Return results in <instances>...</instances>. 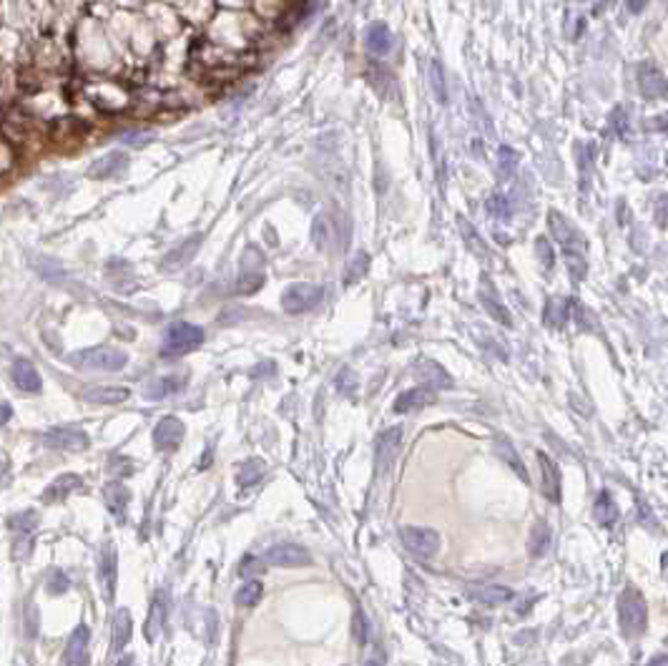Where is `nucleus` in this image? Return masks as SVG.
Segmentation results:
<instances>
[{
  "label": "nucleus",
  "mask_w": 668,
  "mask_h": 666,
  "mask_svg": "<svg viewBox=\"0 0 668 666\" xmlns=\"http://www.w3.org/2000/svg\"><path fill=\"white\" fill-rule=\"evenodd\" d=\"M618 619L626 636H641L648 626V604L643 594L636 586L623 588L621 599H618Z\"/></svg>",
  "instance_id": "f257e3e1"
},
{
  "label": "nucleus",
  "mask_w": 668,
  "mask_h": 666,
  "mask_svg": "<svg viewBox=\"0 0 668 666\" xmlns=\"http://www.w3.org/2000/svg\"><path fill=\"white\" fill-rule=\"evenodd\" d=\"M204 342V329L191 322H171L161 342V357H183Z\"/></svg>",
  "instance_id": "f03ea898"
},
{
  "label": "nucleus",
  "mask_w": 668,
  "mask_h": 666,
  "mask_svg": "<svg viewBox=\"0 0 668 666\" xmlns=\"http://www.w3.org/2000/svg\"><path fill=\"white\" fill-rule=\"evenodd\" d=\"M69 362L79 369H98V372H118L128 362V354L118 347H88L74 352Z\"/></svg>",
  "instance_id": "7ed1b4c3"
},
{
  "label": "nucleus",
  "mask_w": 668,
  "mask_h": 666,
  "mask_svg": "<svg viewBox=\"0 0 668 666\" xmlns=\"http://www.w3.org/2000/svg\"><path fill=\"white\" fill-rule=\"evenodd\" d=\"M324 289L312 282H297V284H289L282 294V307L289 314H304L309 309H314L322 302Z\"/></svg>",
  "instance_id": "20e7f679"
},
{
  "label": "nucleus",
  "mask_w": 668,
  "mask_h": 666,
  "mask_svg": "<svg viewBox=\"0 0 668 666\" xmlns=\"http://www.w3.org/2000/svg\"><path fill=\"white\" fill-rule=\"evenodd\" d=\"M405 548L418 558H432L440 551V533L425 526H403L400 528Z\"/></svg>",
  "instance_id": "39448f33"
},
{
  "label": "nucleus",
  "mask_w": 668,
  "mask_h": 666,
  "mask_svg": "<svg viewBox=\"0 0 668 666\" xmlns=\"http://www.w3.org/2000/svg\"><path fill=\"white\" fill-rule=\"evenodd\" d=\"M41 442L46 448H53V450H84V448H88L91 437H88V432L81 430V427L58 425L43 432Z\"/></svg>",
  "instance_id": "423d86ee"
},
{
  "label": "nucleus",
  "mask_w": 668,
  "mask_h": 666,
  "mask_svg": "<svg viewBox=\"0 0 668 666\" xmlns=\"http://www.w3.org/2000/svg\"><path fill=\"white\" fill-rule=\"evenodd\" d=\"M264 563L282 568H302L312 563V553L307 548L297 546V543H279V546L269 548L264 553Z\"/></svg>",
  "instance_id": "0eeeda50"
},
{
  "label": "nucleus",
  "mask_w": 668,
  "mask_h": 666,
  "mask_svg": "<svg viewBox=\"0 0 668 666\" xmlns=\"http://www.w3.org/2000/svg\"><path fill=\"white\" fill-rule=\"evenodd\" d=\"M548 227L553 232V239L563 247L565 252H580L585 247V239L568 219L560 212H548Z\"/></svg>",
  "instance_id": "6e6552de"
},
{
  "label": "nucleus",
  "mask_w": 668,
  "mask_h": 666,
  "mask_svg": "<svg viewBox=\"0 0 668 666\" xmlns=\"http://www.w3.org/2000/svg\"><path fill=\"white\" fill-rule=\"evenodd\" d=\"M183 422L178 420V417L168 415V417H161V420L156 422V427H153V445H156V450H161V453H171V450H176L178 445H181L183 440Z\"/></svg>",
  "instance_id": "1a4fd4ad"
},
{
  "label": "nucleus",
  "mask_w": 668,
  "mask_h": 666,
  "mask_svg": "<svg viewBox=\"0 0 668 666\" xmlns=\"http://www.w3.org/2000/svg\"><path fill=\"white\" fill-rule=\"evenodd\" d=\"M118 556H116V546L113 543H106L103 551H101V561H98V583H101V594L103 599L113 601L116 596V578H118Z\"/></svg>",
  "instance_id": "9d476101"
},
{
  "label": "nucleus",
  "mask_w": 668,
  "mask_h": 666,
  "mask_svg": "<svg viewBox=\"0 0 668 666\" xmlns=\"http://www.w3.org/2000/svg\"><path fill=\"white\" fill-rule=\"evenodd\" d=\"M400 440H403V430L400 427H390L385 430L375 442V468L377 473H387V468L392 465L397 455V448H400Z\"/></svg>",
  "instance_id": "9b49d317"
},
{
  "label": "nucleus",
  "mask_w": 668,
  "mask_h": 666,
  "mask_svg": "<svg viewBox=\"0 0 668 666\" xmlns=\"http://www.w3.org/2000/svg\"><path fill=\"white\" fill-rule=\"evenodd\" d=\"M477 297H480L482 307H485V312L490 314L495 322L505 324V327H512V317L510 312H507V307L500 302V294H497L495 284H492L487 277H482L480 279V289H477Z\"/></svg>",
  "instance_id": "f8f14e48"
},
{
  "label": "nucleus",
  "mask_w": 668,
  "mask_h": 666,
  "mask_svg": "<svg viewBox=\"0 0 668 666\" xmlns=\"http://www.w3.org/2000/svg\"><path fill=\"white\" fill-rule=\"evenodd\" d=\"M88 641L91 631L86 624L76 626V631L71 634L69 646L63 651V666H86L88 664Z\"/></svg>",
  "instance_id": "ddd939ff"
},
{
  "label": "nucleus",
  "mask_w": 668,
  "mask_h": 666,
  "mask_svg": "<svg viewBox=\"0 0 668 666\" xmlns=\"http://www.w3.org/2000/svg\"><path fill=\"white\" fill-rule=\"evenodd\" d=\"M201 242H204V237H201V234H193V237H188V239H183L181 244L173 247V249L168 252L166 257H163L161 269H163V272H178V269H183V267H186L188 262H191L193 257H196V252H198V247H201Z\"/></svg>",
  "instance_id": "4468645a"
},
{
  "label": "nucleus",
  "mask_w": 668,
  "mask_h": 666,
  "mask_svg": "<svg viewBox=\"0 0 668 666\" xmlns=\"http://www.w3.org/2000/svg\"><path fill=\"white\" fill-rule=\"evenodd\" d=\"M465 596L472 599V601H477V604L500 606V604H507V601L512 599V588L500 586V583H475V586H467Z\"/></svg>",
  "instance_id": "2eb2a0df"
},
{
  "label": "nucleus",
  "mask_w": 668,
  "mask_h": 666,
  "mask_svg": "<svg viewBox=\"0 0 668 666\" xmlns=\"http://www.w3.org/2000/svg\"><path fill=\"white\" fill-rule=\"evenodd\" d=\"M81 397L91 405H118L128 400L131 390L121 385H91L88 390L81 392Z\"/></svg>",
  "instance_id": "dca6fc26"
},
{
  "label": "nucleus",
  "mask_w": 668,
  "mask_h": 666,
  "mask_svg": "<svg viewBox=\"0 0 668 666\" xmlns=\"http://www.w3.org/2000/svg\"><path fill=\"white\" fill-rule=\"evenodd\" d=\"M415 377H418L425 387H432V390L452 387V377L445 372V367H440L432 359H420L418 367H415Z\"/></svg>",
  "instance_id": "f3484780"
},
{
  "label": "nucleus",
  "mask_w": 668,
  "mask_h": 666,
  "mask_svg": "<svg viewBox=\"0 0 668 666\" xmlns=\"http://www.w3.org/2000/svg\"><path fill=\"white\" fill-rule=\"evenodd\" d=\"M492 450H495V455L507 465V468L515 470V475L522 480V483H530V475H527V470H525V463H522V458L517 455L515 445H512L507 437H502V435L492 437Z\"/></svg>",
  "instance_id": "a211bd4d"
},
{
  "label": "nucleus",
  "mask_w": 668,
  "mask_h": 666,
  "mask_svg": "<svg viewBox=\"0 0 668 666\" xmlns=\"http://www.w3.org/2000/svg\"><path fill=\"white\" fill-rule=\"evenodd\" d=\"M638 89L646 99H666V79L656 66H641L638 68Z\"/></svg>",
  "instance_id": "6ab92c4d"
},
{
  "label": "nucleus",
  "mask_w": 668,
  "mask_h": 666,
  "mask_svg": "<svg viewBox=\"0 0 668 666\" xmlns=\"http://www.w3.org/2000/svg\"><path fill=\"white\" fill-rule=\"evenodd\" d=\"M36 526H38V515L33 513V510L16 515V518L11 521V531H13V536H16V556H18V551H21V546L26 548V556L31 553V543H33Z\"/></svg>",
  "instance_id": "aec40b11"
},
{
  "label": "nucleus",
  "mask_w": 668,
  "mask_h": 666,
  "mask_svg": "<svg viewBox=\"0 0 668 666\" xmlns=\"http://www.w3.org/2000/svg\"><path fill=\"white\" fill-rule=\"evenodd\" d=\"M437 400L432 387H413V390H405L403 395L395 400V412H410V410H422L430 407Z\"/></svg>",
  "instance_id": "412c9836"
},
{
  "label": "nucleus",
  "mask_w": 668,
  "mask_h": 666,
  "mask_svg": "<svg viewBox=\"0 0 668 666\" xmlns=\"http://www.w3.org/2000/svg\"><path fill=\"white\" fill-rule=\"evenodd\" d=\"M261 284H264V269H261V254L256 252L251 264L246 259L241 264V277L236 279V292L239 294H254V292H259Z\"/></svg>",
  "instance_id": "4be33fe9"
},
{
  "label": "nucleus",
  "mask_w": 668,
  "mask_h": 666,
  "mask_svg": "<svg viewBox=\"0 0 668 666\" xmlns=\"http://www.w3.org/2000/svg\"><path fill=\"white\" fill-rule=\"evenodd\" d=\"M540 475H543V495L553 503H560V470L553 458L545 453H538Z\"/></svg>",
  "instance_id": "5701e85b"
},
{
  "label": "nucleus",
  "mask_w": 668,
  "mask_h": 666,
  "mask_svg": "<svg viewBox=\"0 0 668 666\" xmlns=\"http://www.w3.org/2000/svg\"><path fill=\"white\" fill-rule=\"evenodd\" d=\"M13 382H16V387L21 392H31V395L41 392L43 387L41 375H38V369L33 367L31 359H16V364H13Z\"/></svg>",
  "instance_id": "b1692460"
},
{
  "label": "nucleus",
  "mask_w": 668,
  "mask_h": 666,
  "mask_svg": "<svg viewBox=\"0 0 668 666\" xmlns=\"http://www.w3.org/2000/svg\"><path fill=\"white\" fill-rule=\"evenodd\" d=\"M126 166H128V156H126L123 151H111V154H106V156H101L98 161L88 169V174L93 179H111L123 172Z\"/></svg>",
  "instance_id": "393cba45"
},
{
  "label": "nucleus",
  "mask_w": 668,
  "mask_h": 666,
  "mask_svg": "<svg viewBox=\"0 0 668 666\" xmlns=\"http://www.w3.org/2000/svg\"><path fill=\"white\" fill-rule=\"evenodd\" d=\"M103 500H106V508L111 510V515L123 518L126 508H128V503H131V490L126 488L123 483L113 480V483H108L103 488Z\"/></svg>",
  "instance_id": "a878e982"
},
{
  "label": "nucleus",
  "mask_w": 668,
  "mask_h": 666,
  "mask_svg": "<svg viewBox=\"0 0 668 666\" xmlns=\"http://www.w3.org/2000/svg\"><path fill=\"white\" fill-rule=\"evenodd\" d=\"M593 518L600 528H611L618 521V505L608 490H600L593 503Z\"/></svg>",
  "instance_id": "bb28decb"
},
{
  "label": "nucleus",
  "mask_w": 668,
  "mask_h": 666,
  "mask_svg": "<svg viewBox=\"0 0 668 666\" xmlns=\"http://www.w3.org/2000/svg\"><path fill=\"white\" fill-rule=\"evenodd\" d=\"M365 46L370 53L375 56H385L387 51L392 48V33L385 23H372L370 28L365 31Z\"/></svg>",
  "instance_id": "cd10ccee"
},
{
  "label": "nucleus",
  "mask_w": 668,
  "mask_h": 666,
  "mask_svg": "<svg viewBox=\"0 0 668 666\" xmlns=\"http://www.w3.org/2000/svg\"><path fill=\"white\" fill-rule=\"evenodd\" d=\"M166 606H168L166 594L158 591L156 599H153V604H151V611H148V619H146V639L148 641H153L158 634H161L163 624H166V611H168Z\"/></svg>",
  "instance_id": "c85d7f7f"
},
{
  "label": "nucleus",
  "mask_w": 668,
  "mask_h": 666,
  "mask_svg": "<svg viewBox=\"0 0 668 666\" xmlns=\"http://www.w3.org/2000/svg\"><path fill=\"white\" fill-rule=\"evenodd\" d=\"M81 485H84V480H81L79 475H63V478L53 480V483L48 485L41 498H43V503H56V500H63L66 495H71L76 488H81Z\"/></svg>",
  "instance_id": "c756f323"
},
{
  "label": "nucleus",
  "mask_w": 668,
  "mask_h": 666,
  "mask_svg": "<svg viewBox=\"0 0 668 666\" xmlns=\"http://www.w3.org/2000/svg\"><path fill=\"white\" fill-rule=\"evenodd\" d=\"M568 317H570V304H568V299H563V297H550L548 302H545V312H543L545 327L560 329L565 322H568Z\"/></svg>",
  "instance_id": "7c9ffc66"
},
{
  "label": "nucleus",
  "mask_w": 668,
  "mask_h": 666,
  "mask_svg": "<svg viewBox=\"0 0 668 666\" xmlns=\"http://www.w3.org/2000/svg\"><path fill=\"white\" fill-rule=\"evenodd\" d=\"M183 387V377H156L151 380L146 387H143V397L148 400H161V397H168L173 392H178Z\"/></svg>",
  "instance_id": "2f4dec72"
},
{
  "label": "nucleus",
  "mask_w": 668,
  "mask_h": 666,
  "mask_svg": "<svg viewBox=\"0 0 668 666\" xmlns=\"http://www.w3.org/2000/svg\"><path fill=\"white\" fill-rule=\"evenodd\" d=\"M550 548V528L545 521H538L535 526H532L530 531V541H527V551H530L532 558H540L545 556Z\"/></svg>",
  "instance_id": "473e14b6"
},
{
  "label": "nucleus",
  "mask_w": 668,
  "mask_h": 666,
  "mask_svg": "<svg viewBox=\"0 0 668 666\" xmlns=\"http://www.w3.org/2000/svg\"><path fill=\"white\" fill-rule=\"evenodd\" d=\"M332 239H334V229H332V224H329V219L324 217V214H317L312 222V244L317 247L319 252H327L329 247H332Z\"/></svg>",
  "instance_id": "72a5a7b5"
},
{
  "label": "nucleus",
  "mask_w": 668,
  "mask_h": 666,
  "mask_svg": "<svg viewBox=\"0 0 668 666\" xmlns=\"http://www.w3.org/2000/svg\"><path fill=\"white\" fill-rule=\"evenodd\" d=\"M264 473H266V463H264V460H261V458H249V460H244V463L239 465V470H236V483H239L241 488H249V485H254Z\"/></svg>",
  "instance_id": "f704fd0d"
},
{
  "label": "nucleus",
  "mask_w": 668,
  "mask_h": 666,
  "mask_svg": "<svg viewBox=\"0 0 668 666\" xmlns=\"http://www.w3.org/2000/svg\"><path fill=\"white\" fill-rule=\"evenodd\" d=\"M430 86H432V96L435 101H437L440 106H445L450 101V94H447V81H445V71H442V63L437 61V58H432L430 61Z\"/></svg>",
  "instance_id": "c9c22d12"
},
{
  "label": "nucleus",
  "mask_w": 668,
  "mask_h": 666,
  "mask_svg": "<svg viewBox=\"0 0 668 666\" xmlns=\"http://www.w3.org/2000/svg\"><path fill=\"white\" fill-rule=\"evenodd\" d=\"M128 641H131V614L126 609H118L113 619V649L121 651Z\"/></svg>",
  "instance_id": "e433bc0d"
},
{
  "label": "nucleus",
  "mask_w": 668,
  "mask_h": 666,
  "mask_svg": "<svg viewBox=\"0 0 668 666\" xmlns=\"http://www.w3.org/2000/svg\"><path fill=\"white\" fill-rule=\"evenodd\" d=\"M261 596H264V586H261V581H246L244 586L236 591L234 601L236 606H244V609H251V606H256L261 601Z\"/></svg>",
  "instance_id": "4c0bfd02"
},
{
  "label": "nucleus",
  "mask_w": 668,
  "mask_h": 666,
  "mask_svg": "<svg viewBox=\"0 0 668 666\" xmlns=\"http://www.w3.org/2000/svg\"><path fill=\"white\" fill-rule=\"evenodd\" d=\"M367 267H370V257H367V252H357L355 259L347 264V272H345V284H352V282H360L362 274L367 272Z\"/></svg>",
  "instance_id": "58836bf2"
},
{
  "label": "nucleus",
  "mask_w": 668,
  "mask_h": 666,
  "mask_svg": "<svg viewBox=\"0 0 668 666\" xmlns=\"http://www.w3.org/2000/svg\"><path fill=\"white\" fill-rule=\"evenodd\" d=\"M334 385H337V390H340L342 395H355L357 387H360V380H357V375L350 367H345V369H340V375H337Z\"/></svg>",
  "instance_id": "ea45409f"
},
{
  "label": "nucleus",
  "mask_w": 668,
  "mask_h": 666,
  "mask_svg": "<svg viewBox=\"0 0 668 666\" xmlns=\"http://www.w3.org/2000/svg\"><path fill=\"white\" fill-rule=\"evenodd\" d=\"M312 11H314V8H312V3H309V0H299V6L294 8V11H289L287 16H284L287 21L282 23V28H284V31H289V28H294L297 23H302L304 18H307Z\"/></svg>",
  "instance_id": "a19ab883"
},
{
  "label": "nucleus",
  "mask_w": 668,
  "mask_h": 666,
  "mask_svg": "<svg viewBox=\"0 0 668 666\" xmlns=\"http://www.w3.org/2000/svg\"><path fill=\"white\" fill-rule=\"evenodd\" d=\"M535 252H538V259H540V264H543L545 269H550V267L555 264L553 244H550L545 237H538V239H535Z\"/></svg>",
  "instance_id": "79ce46f5"
},
{
  "label": "nucleus",
  "mask_w": 668,
  "mask_h": 666,
  "mask_svg": "<svg viewBox=\"0 0 668 666\" xmlns=\"http://www.w3.org/2000/svg\"><path fill=\"white\" fill-rule=\"evenodd\" d=\"M500 174L502 177H512V172H515L517 166V154L512 151L510 146H500Z\"/></svg>",
  "instance_id": "37998d69"
},
{
  "label": "nucleus",
  "mask_w": 668,
  "mask_h": 666,
  "mask_svg": "<svg viewBox=\"0 0 668 666\" xmlns=\"http://www.w3.org/2000/svg\"><path fill=\"white\" fill-rule=\"evenodd\" d=\"M565 259H568V269H570V277H573L575 282H580L585 277V259L580 252H565Z\"/></svg>",
  "instance_id": "c03bdc74"
},
{
  "label": "nucleus",
  "mask_w": 668,
  "mask_h": 666,
  "mask_svg": "<svg viewBox=\"0 0 668 666\" xmlns=\"http://www.w3.org/2000/svg\"><path fill=\"white\" fill-rule=\"evenodd\" d=\"M487 212H490L492 217L507 219V214H510V207H507V199L500 197V194H492V197L487 199Z\"/></svg>",
  "instance_id": "a18cd8bd"
},
{
  "label": "nucleus",
  "mask_w": 668,
  "mask_h": 666,
  "mask_svg": "<svg viewBox=\"0 0 668 666\" xmlns=\"http://www.w3.org/2000/svg\"><path fill=\"white\" fill-rule=\"evenodd\" d=\"M352 636L357 639V644H365L367 639V621L362 609H355V619H352Z\"/></svg>",
  "instance_id": "49530a36"
},
{
  "label": "nucleus",
  "mask_w": 668,
  "mask_h": 666,
  "mask_svg": "<svg viewBox=\"0 0 668 666\" xmlns=\"http://www.w3.org/2000/svg\"><path fill=\"white\" fill-rule=\"evenodd\" d=\"M460 229H462V234H465V239H467V244L475 247V249L480 252V254H485V247L480 244V234H477V232L472 229V227L467 224V222H465L462 217H460Z\"/></svg>",
  "instance_id": "de8ad7c7"
},
{
  "label": "nucleus",
  "mask_w": 668,
  "mask_h": 666,
  "mask_svg": "<svg viewBox=\"0 0 668 666\" xmlns=\"http://www.w3.org/2000/svg\"><path fill=\"white\" fill-rule=\"evenodd\" d=\"M151 139H153L151 134H126L121 141H123V144H128V146H136V149H138V146H146Z\"/></svg>",
  "instance_id": "09e8293b"
},
{
  "label": "nucleus",
  "mask_w": 668,
  "mask_h": 666,
  "mask_svg": "<svg viewBox=\"0 0 668 666\" xmlns=\"http://www.w3.org/2000/svg\"><path fill=\"white\" fill-rule=\"evenodd\" d=\"M69 588V578L63 576V573H53V581H51V591L53 594H63Z\"/></svg>",
  "instance_id": "8fccbe9b"
},
{
  "label": "nucleus",
  "mask_w": 668,
  "mask_h": 666,
  "mask_svg": "<svg viewBox=\"0 0 668 666\" xmlns=\"http://www.w3.org/2000/svg\"><path fill=\"white\" fill-rule=\"evenodd\" d=\"M656 219H658V227H666V197H661V199H658Z\"/></svg>",
  "instance_id": "3c124183"
},
{
  "label": "nucleus",
  "mask_w": 668,
  "mask_h": 666,
  "mask_svg": "<svg viewBox=\"0 0 668 666\" xmlns=\"http://www.w3.org/2000/svg\"><path fill=\"white\" fill-rule=\"evenodd\" d=\"M13 417V407H11V402H0V427L6 425L8 420Z\"/></svg>",
  "instance_id": "603ef678"
},
{
  "label": "nucleus",
  "mask_w": 668,
  "mask_h": 666,
  "mask_svg": "<svg viewBox=\"0 0 668 666\" xmlns=\"http://www.w3.org/2000/svg\"><path fill=\"white\" fill-rule=\"evenodd\" d=\"M611 124H616L621 131L626 129V114H623V109H616V111H613V114H611Z\"/></svg>",
  "instance_id": "864d4df0"
},
{
  "label": "nucleus",
  "mask_w": 668,
  "mask_h": 666,
  "mask_svg": "<svg viewBox=\"0 0 668 666\" xmlns=\"http://www.w3.org/2000/svg\"><path fill=\"white\" fill-rule=\"evenodd\" d=\"M628 3V11L631 13H643V8H646L648 0H626Z\"/></svg>",
  "instance_id": "5fc2aeb1"
},
{
  "label": "nucleus",
  "mask_w": 668,
  "mask_h": 666,
  "mask_svg": "<svg viewBox=\"0 0 668 666\" xmlns=\"http://www.w3.org/2000/svg\"><path fill=\"white\" fill-rule=\"evenodd\" d=\"M648 666H668V656L666 654H656L651 661H648Z\"/></svg>",
  "instance_id": "6e6d98bb"
},
{
  "label": "nucleus",
  "mask_w": 668,
  "mask_h": 666,
  "mask_svg": "<svg viewBox=\"0 0 668 666\" xmlns=\"http://www.w3.org/2000/svg\"><path fill=\"white\" fill-rule=\"evenodd\" d=\"M606 6H608V0H595V6H593V16H600V13L606 11Z\"/></svg>",
  "instance_id": "4d7b16f0"
},
{
  "label": "nucleus",
  "mask_w": 668,
  "mask_h": 666,
  "mask_svg": "<svg viewBox=\"0 0 668 666\" xmlns=\"http://www.w3.org/2000/svg\"><path fill=\"white\" fill-rule=\"evenodd\" d=\"M367 666H385V664H382V659H377V661H370Z\"/></svg>",
  "instance_id": "13d9d810"
}]
</instances>
